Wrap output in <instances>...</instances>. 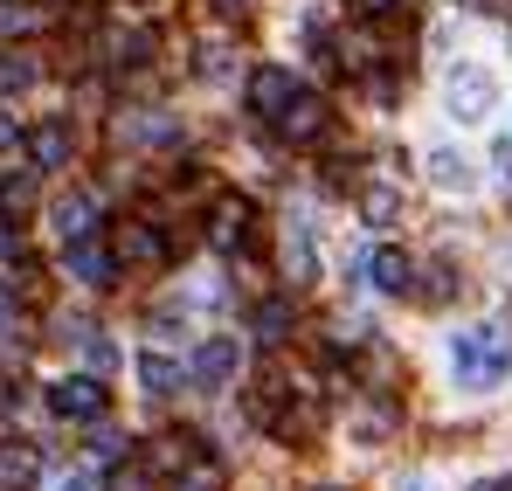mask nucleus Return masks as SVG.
<instances>
[{
  "label": "nucleus",
  "instance_id": "33",
  "mask_svg": "<svg viewBox=\"0 0 512 491\" xmlns=\"http://www.w3.org/2000/svg\"><path fill=\"white\" fill-rule=\"evenodd\" d=\"M14 256H21V236H14V222L0 215V263H14Z\"/></svg>",
  "mask_w": 512,
  "mask_h": 491
},
{
  "label": "nucleus",
  "instance_id": "19",
  "mask_svg": "<svg viewBox=\"0 0 512 491\" xmlns=\"http://www.w3.org/2000/svg\"><path fill=\"white\" fill-rule=\"evenodd\" d=\"M28 208H35V173H7V180H0V215L21 222Z\"/></svg>",
  "mask_w": 512,
  "mask_h": 491
},
{
  "label": "nucleus",
  "instance_id": "5",
  "mask_svg": "<svg viewBox=\"0 0 512 491\" xmlns=\"http://www.w3.org/2000/svg\"><path fill=\"white\" fill-rule=\"evenodd\" d=\"M291 97H298V83H291L284 63H263V70L250 77V111H256V118H270V125L291 111Z\"/></svg>",
  "mask_w": 512,
  "mask_h": 491
},
{
  "label": "nucleus",
  "instance_id": "38",
  "mask_svg": "<svg viewBox=\"0 0 512 491\" xmlns=\"http://www.w3.org/2000/svg\"><path fill=\"white\" fill-rule=\"evenodd\" d=\"M326 491H340V485H326Z\"/></svg>",
  "mask_w": 512,
  "mask_h": 491
},
{
  "label": "nucleus",
  "instance_id": "13",
  "mask_svg": "<svg viewBox=\"0 0 512 491\" xmlns=\"http://www.w3.org/2000/svg\"><path fill=\"white\" fill-rule=\"evenodd\" d=\"M104 63L146 70V63H153V35H146V28H111V35H104Z\"/></svg>",
  "mask_w": 512,
  "mask_h": 491
},
{
  "label": "nucleus",
  "instance_id": "17",
  "mask_svg": "<svg viewBox=\"0 0 512 491\" xmlns=\"http://www.w3.org/2000/svg\"><path fill=\"white\" fill-rule=\"evenodd\" d=\"M429 180H436L443 194H471V187H478V173H471L464 153H436V160H429Z\"/></svg>",
  "mask_w": 512,
  "mask_h": 491
},
{
  "label": "nucleus",
  "instance_id": "14",
  "mask_svg": "<svg viewBox=\"0 0 512 491\" xmlns=\"http://www.w3.org/2000/svg\"><path fill=\"white\" fill-rule=\"evenodd\" d=\"M284 270H291V284H312V277H319V243H312V222H291V236H284Z\"/></svg>",
  "mask_w": 512,
  "mask_h": 491
},
{
  "label": "nucleus",
  "instance_id": "37",
  "mask_svg": "<svg viewBox=\"0 0 512 491\" xmlns=\"http://www.w3.org/2000/svg\"><path fill=\"white\" fill-rule=\"evenodd\" d=\"M499 166H506V180H512V146H506V153H499Z\"/></svg>",
  "mask_w": 512,
  "mask_h": 491
},
{
  "label": "nucleus",
  "instance_id": "4",
  "mask_svg": "<svg viewBox=\"0 0 512 491\" xmlns=\"http://www.w3.org/2000/svg\"><path fill=\"white\" fill-rule=\"evenodd\" d=\"M187 374H194V388H229V381L243 374V339H236V332H215V339H201Z\"/></svg>",
  "mask_w": 512,
  "mask_h": 491
},
{
  "label": "nucleus",
  "instance_id": "25",
  "mask_svg": "<svg viewBox=\"0 0 512 491\" xmlns=\"http://www.w3.org/2000/svg\"><path fill=\"white\" fill-rule=\"evenodd\" d=\"M49 491H97V471H90V464H70V471L49 478Z\"/></svg>",
  "mask_w": 512,
  "mask_h": 491
},
{
  "label": "nucleus",
  "instance_id": "9",
  "mask_svg": "<svg viewBox=\"0 0 512 491\" xmlns=\"http://www.w3.org/2000/svg\"><path fill=\"white\" fill-rule=\"evenodd\" d=\"M277 132H284L291 146H312V139L326 132V104H319L312 90H298V97H291V111L277 118Z\"/></svg>",
  "mask_w": 512,
  "mask_h": 491
},
{
  "label": "nucleus",
  "instance_id": "2",
  "mask_svg": "<svg viewBox=\"0 0 512 491\" xmlns=\"http://www.w3.org/2000/svg\"><path fill=\"white\" fill-rule=\"evenodd\" d=\"M443 104H450V118L478 125V118H492L499 83H492V70H485V63H457V70H450V90H443Z\"/></svg>",
  "mask_w": 512,
  "mask_h": 491
},
{
  "label": "nucleus",
  "instance_id": "29",
  "mask_svg": "<svg viewBox=\"0 0 512 491\" xmlns=\"http://www.w3.org/2000/svg\"><path fill=\"white\" fill-rule=\"evenodd\" d=\"M84 353H90V367H97V374H111V367H118V346H111V339H97V332H84Z\"/></svg>",
  "mask_w": 512,
  "mask_h": 491
},
{
  "label": "nucleus",
  "instance_id": "35",
  "mask_svg": "<svg viewBox=\"0 0 512 491\" xmlns=\"http://www.w3.org/2000/svg\"><path fill=\"white\" fill-rule=\"evenodd\" d=\"M208 7H215V14H236V7H243V0H208Z\"/></svg>",
  "mask_w": 512,
  "mask_h": 491
},
{
  "label": "nucleus",
  "instance_id": "36",
  "mask_svg": "<svg viewBox=\"0 0 512 491\" xmlns=\"http://www.w3.org/2000/svg\"><path fill=\"white\" fill-rule=\"evenodd\" d=\"M478 491H512V478H492V485H478Z\"/></svg>",
  "mask_w": 512,
  "mask_h": 491
},
{
  "label": "nucleus",
  "instance_id": "6",
  "mask_svg": "<svg viewBox=\"0 0 512 491\" xmlns=\"http://www.w3.org/2000/svg\"><path fill=\"white\" fill-rule=\"evenodd\" d=\"M250 222H256L250 201H243V194H222L215 215H208V243H215V249H243V243H250Z\"/></svg>",
  "mask_w": 512,
  "mask_h": 491
},
{
  "label": "nucleus",
  "instance_id": "15",
  "mask_svg": "<svg viewBox=\"0 0 512 491\" xmlns=\"http://www.w3.org/2000/svg\"><path fill=\"white\" fill-rule=\"evenodd\" d=\"M118 139H139V146H167V139H180V125H173V118H160V111H125V118H118Z\"/></svg>",
  "mask_w": 512,
  "mask_h": 491
},
{
  "label": "nucleus",
  "instance_id": "30",
  "mask_svg": "<svg viewBox=\"0 0 512 491\" xmlns=\"http://www.w3.org/2000/svg\"><path fill=\"white\" fill-rule=\"evenodd\" d=\"M153 332H160V339H187V312H153Z\"/></svg>",
  "mask_w": 512,
  "mask_h": 491
},
{
  "label": "nucleus",
  "instance_id": "23",
  "mask_svg": "<svg viewBox=\"0 0 512 491\" xmlns=\"http://www.w3.org/2000/svg\"><path fill=\"white\" fill-rule=\"evenodd\" d=\"M35 21H42V14H35L28 0H0V35H28Z\"/></svg>",
  "mask_w": 512,
  "mask_h": 491
},
{
  "label": "nucleus",
  "instance_id": "3",
  "mask_svg": "<svg viewBox=\"0 0 512 491\" xmlns=\"http://www.w3.org/2000/svg\"><path fill=\"white\" fill-rule=\"evenodd\" d=\"M49 409L63 415V422H104L111 395H104V381H97V374H63V381L49 388Z\"/></svg>",
  "mask_w": 512,
  "mask_h": 491
},
{
  "label": "nucleus",
  "instance_id": "31",
  "mask_svg": "<svg viewBox=\"0 0 512 491\" xmlns=\"http://www.w3.org/2000/svg\"><path fill=\"white\" fill-rule=\"evenodd\" d=\"M21 146H28V132H21V118H7V111H0V153H21Z\"/></svg>",
  "mask_w": 512,
  "mask_h": 491
},
{
  "label": "nucleus",
  "instance_id": "26",
  "mask_svg": "<svg viewBox=\"0 0 512 491\" xmlns=\"http://www.w3.org/2000/svg\"><path fill=\"white\" fill-rule=\"evenodd\" d=\"M180 491H222V471L215 464H187L180 471Z\"/></svg>",
  "mask_w": 512,
  "mask_h": 491
},
{
  "label": "nucleus",
  "instance_id": "18",
  "mask_svg": "<svg viewBox=\"0 0 512 491\" xmlns=\"http://www.w3.org/2000/svg\"><path fill=\"white\" fill-rule=\"evenodd\" d=\"M63 256H70V270H77V284H90V291H104V277H111V256H104L97 243H70Z\"/></svg>",
  "mask_w": 512,
  "mask_h": 491
},
{
  "label": "nucleus",
  "instance_id": "11",
  "mask_svg": "<svg viewBox=\"0 0 512 491\" xmlns=\"http://www.w3.org/2000/svg\"><path fill=\"white\" fill-rule=\"evenodd\" d=\"M70 146H77V139H70V125H63V118H49V125H35V132H28V153H35L42 173L70 166Z\"/></svg>",
  "mask_w": 512,
  "mask_h": 491
},
{
  "label": "nucleus",
  "instance_id": "8",
  "mask_svg": "<svg viewBox=\"0 0 512 491\" xmlns=\"http://www.w3.org/2000/svg\"><path fill=\"white\" fill-rule=\"evenodd\" d=\"M111 256H118V263H160L167 243H160L153 222H118V229H111Z\"/></svg>",
  "mask_w": 512,
  "mask_h": 491
},
{
  "label": "nucleus",
  "instance_id": "12",
  "mask_svg": "<svg viewBox=\"0 0 512 491\" xmlns=\"http://www.w3.org/2000/svg\"><path fill=\"white\" fill-rule=\"evenodd\" d=\"M42 83V63L28 56V49H0V104H14V97H28Z\"/></svg>",
  "mask_w": 512,
  "mask_h": 491
},
{
  "label": "nucleus",
  "instance_id": "7",
  "mask_svg": "<svg viewBox=\"0 0 512 491\" xmlns=\"http://www.w3.org/2000/svg\"><path fill=\"white\" fill-rule=\"evenodd\" d=\"M49 222H56V243H63V249H70V243H90V236H97V229H90V222H97V201L77 187V194H63V201L49 208Z\"/></svg>",
  "mask_w": 512,
  "mask_h": 491
},
{
  "label": "nucleus",
  "instance_id": "16",
  "mask_svg": "<svg viewBox=\"0 0 512 491\" xmlns=\"http://www.w3.org/2000/svg\"><path fill=\"white\" fill-rule=\"evenodd\" d=\"M139 381H146V395H173L180 381H194L180 360H167V353H139Z\"/></svg>",
  "mask_w": 512,
  "mask_h": 491
},
{
  "label": "nucleus",
  "instance_id": "32",
  "mask_svg": "<svg viewBox=\"0 0 512 491\" xmlns=\"http://www.w3.org/2000/svg\"><path fill=\"white\" fill-rule=\"evenodd\" d=\"M450 291H457V277H450V263H436V270H429V291H423V298H450Z\"/></svg>",
  "mask_w": 512,
  "mask_h": 491
},
{
  "label": "nucleus",
  "instance_id": "21",
  "mask_svg": "<svg viewBox=\"0 0 512 491\" xmlns=\"http://www.w3.org/2000/svg\"><path fill=\"white\" fill-rule=\"evenodd\" d=\"M28 478H35V457L21 443H0V491H21Z\"/></svg>",
  "mask_w": 512,
  "mask_h": 491
},
{
  "label": "nucleus",
  "instance_id": "27",
  "mask_svg": "<svg viewBox=\"0 0 512 491\" xmlns=\"http://www.w3.org/2000/svg\"><path fill=\"white\" fill-rule=\"evenodd\" d=\"M360 208H367V222H381V229L395 222V194H381V187H367V194H360Z\"/></svg>",
  "mask_w": 512,
  "mask_h": 491
},
{
  "label": "nucleus",
  "instance_id": "1",
  "mask_svg": "<svg viewBox=\"0 0 512 491\" xmlns=\"http://www.w3.org/2000/svg\"><path fill=\"white\" fill-rule=\"evenodd\" d=\"M450 374L464 395H485L512 374V332L506 326H464L450 332Z\"/></svg>",
  "mask_w": 512,
  "mask_h": 491
},
{
  "label": "nucleus",
  "instance_id": "24",
  "mask_svg": "<svg viewBox=\"0 0 512 491\" xmlns=\"http://www.w3.org/2000/svg\"><path fill=\"white\" fill-rule=\"evenodd\" d=\"M291 332V305H263L256 312V339H284Z\"/></svg>",
  "mask_w": 512,
  "mask_h": 491
},
{
  "label": "nucleus",
  "instance_id": "10",
  "mask_svg": "<svg viewBox=\"0 0 512 491\" xmlns=\"http://www.w3.org/2000/svg\"><path fill=\"white\" fill-rule=\"evenodd\" d=\"M367 277H374V291H381V298H409L416 263H409L402 249H374V256H367Z\"/></svg>",
  "mask_w": 512,
  "mask_h": 491
},
{
  "label": "nucleus",
  "instance_id": "22",
  "mask_svg": "<svg viewBox=\"0 0 512 491\" xmlns=\"http://www.w3.org/2000/svg\"><path fill=\"white\" fill-rule=\"evenodd\" d=\"M194 77H201V83L229 77V42H201V49H194Z\"/></svg>",
  "mask_w": 512,
  "mask_h": 491
},
{
  "label": "nucleus",
  "instance_id": "20",
  "mask_svg": "<svg viewBox=\"0 0 512 491\" xmlns=\"http://www.w3.org/2000/svg\"><path fill=\"white\" fill-rule=\"evenodd\" d=\"M187 464H194V443H187V436H160V443H153V471H160V478H180Z\"/></svg>",
  "mask_w": 512,
  "mask_h": 491
},
{
  "label": "nucleus",
  "instance_id": "28",
  "mask_svg": "<svg viewBox=\"0 0 512 491\" xmlns=\"http://www.w3.org/2000/svg\"><path fill=\"white\" fill-rule=\"evenodd\" d=\"M367 21H409V0H353Z\"/></svg>",
  "mask_w": 512,
  "mask_h": 491
},
{
  "label": "nucleus",
  "instance_id": "34",
  "mask_svg": "<svg viewBox=\"0 0 512 491\" xmlns=\"http://www.w3.org/2000/svg\"><path fill=\"white\" fill-rule=\"evenodd\" d=\"M14 319V284H0V326Z\"/></svg>",
  "mask_w": 512,
  "mask_h": 491
}]
</instances>
